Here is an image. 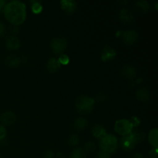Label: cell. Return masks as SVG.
<instances>
[{"instance_id":"obj_1","label":"cell","mask_w":158,"mask_h":158,"mask_svg":"<svg viewBox=\"0 0 158 158\" xmlns=\"http://www.w3.org/2000/svg\"><path fill=\"white\" fill-rule=\"evenodd\" d=\"M3 12L6 19L15 26L22 24L26 18V5L17 0L5 5Z\"/></svg>"},{"instance_id":"obj_2","label":"cell","mask_w":158,"mask_h":158,"mask_svg":"<svg viewBox=\"0 0 158 158\" xmlns=\"http://www.w3.org/2000/svg\"><path fill=\"white\" fill-rule=\"evenodd\" d=\"M145 134L140 130H133L128 135L122 137L120 140L121 148L126 151H131L134 149L135 146L139 143L143 141Z\"/></svg>"},{"instance_id":"obj_3","label":"cell","mask_w":158,"mask_h":158,"mask_svg":"<svg viewBox=\"0 0 158 158\" xmlns=\"http://www.w3.org/2000/svg\"><path fill=\"white\" fill-rule=\"evenodd\" d=\"M77 110L83 114H89L93 111L95 105V100L87 96H80L76 100Z\"/></svg>"},{"instance_id":"obj_4","label":"cell","mask_w":158,"mask_h":158,"mask_svg":"<svg viewBox=\"0 0 158 158\" xmlns=\"http://www.w3.org/2000/svg\"><path fill=\"white\" fill-rule=\"evenodd\" d=\"M100 146L102 151L110 154L115 152L117 150L118 141L117 137L113 134H106L104 137L100 139Z\"/></svg>"},{"instance_id":"obj_5","label":"cell","mask_w":158,"mask_h":158,"mask_svg":"<svg viewBox=\"0 0 158 158\" xmlns=\"http://www.w3.org/2000/svg\"><path fill=\"white\" fill-rule=\"evenodd\" d=\"M133 128L134 127H133L131 122L126 119H121V120H117L114 125V129H115L116 132L123 137L128 135L133 131Z\"/></svg>"},{"instance_id":"obj_6","label":"cell","mask_w":158,"mask_h":158,"mask_svg":"<svg viewBox=\"0 0 158 158\" xmlns=\"http://www.w3.org/2000/svg\"><path fill=\"white\" fill-rule=\"evenodd\" d=\"M67 46V40L64 37H56L52 40L50 47L52 52L56 54H62Z\"/></svg>"},{"instance_id":"obj_7","label":"cell","mask_w":158,"mask_h":158,"mask_svg":"<svg viewBox=\"0 0 158 158\" xmlns=\"http://www.w3.org/2000/svg\"><path fill=\"white\" fill-rule=\"evenodd\" d=\"M120 33L122 41L127 45L134 44L138 40V33L135 30L128 29V30L120 32Z\"/></svg>"},{"instance_id":"obj_8","label":"cell","mask_w":158,"mask_h":158,"mask_svg":"<svg viewBox=\"0 0 158 158\" xmlns=\"http://www.w3.org/2000/svg\"><path fill=\"white\" fill-rule=\"evenodd\" d=\"M120 73L123 78L127 79V80H133L135 78L136 75H137V70L134 66L130 64H125L122 66Z\"/></svg>"},{"instance_id":"obj_9","label":"cell","mask_w":158,"mask_h":158,"mask_svg":"<svg viewBox=\"0 0 158 158\" xmlns=\"http://www.w3.org/2000/svg\"><path fill=\"white\" fill-rule=\"evenodd\" d=\"M119 19L123 24L129 25L134 21V15L130 9H123L119 12Z\"/></svg>"},{"instance_id":"obj_10","label":"cell","mask_w":158,"mask_h":158,"mask_svg":"<svg viewBox=\"0 0 158 158\" xmlns=\"http://www.w3.org/2000/svg\"><path fill=\"white\" fill-rule=\"evenodd\" d=\"M116 55H117V52L114 48L110 46H105L101 51L100 58L103 62H106L115 58Z\"/></svg>"},{"instance_id":"obj_11","label":"cell","mask_w":158,"mask_h":158,"mask_svg":"<svg viewBox=\"0 0 158 158\" xmlns=\"http://www.w3.org/2000/svg\"><path fill=\"white\" fill-rule=\"evenodd\" d=\"M60 5L62 9L69 15L74 13L77 7V2L73 0H62L60 2Z\"/></svg>"},{"instance_id":"obj_12","label":"cell","mask_w":158,"mask_h":158,"mask_svg":"<svg viewBox=\"0 0 158 158\" xmlns=\"http://www.w3.org/2000/svg\"><path fill=\"white\" fill-rule=\"evenodd\" d=\"M16 120V116L11 111H6L3 113L0 117V121L2 123V126H10L12 125Z\"/></svg>"},{"instance_id":"obj_13","label":"cell","mask_w":158,"mask_h":158,"mask_svg":"<svg viewBox=\"0 0 158 158\" xmlns=\"http://www.w3.org/2000/svg\"><path fill=\"white\" fill-rule=\"evenodd\" d=\"M21 43L19 39L15 35H10L6 40V46L9 50H15L19 48Z\"/></svg>"},{"instance_id":"obj_14","label":"cell","mask_w":158,"mask_h":158,"mask_svg":"<svg viewBox=\"0 0 158 158\" xmlns=\"http://www.w3.org/2000/svg\"><path fill=\"white\" fill-rule=\"evenodd\" d=\"M151 5L146 0H141V1H138L134 4V9L136 12L137 13H146L149 11Z\"/></svg>"},{"instance_id":"obj_15","label":"cell","mask_w":158,"mask_h":158,"mask_svg":"<svg viewBox=\"0 0 158 158\" xmlns=\"http://www.w3.org/2000/svg\"><path fill=\"white\" fill-rule=\"evenodd\" d=\"M136 97L140 101H148L151 97V93L147 88H140L136 92Z\"/></svg>"},{"instance_id":"obj_16","label":"cell","mask_w":158,"mask_h":158,"mask_svg":"<svg viewBox=\"0 0 158 158\" xmlns=\"http://www.w3.org/2000/svg\"><path fill=\"white\" fill-rule=\"evenodd\" d=\"M21 63V60L19 57L15 55H9L6 59V64L10 68H16Z\"/></svg>"},{"instance_id":"obj_17","label":"cell","mask_w":158,"mask_h":158,"mask_svg":"<svg viewBox=\"0 0 158 158\" xmlns=\"http://www.w3.org/2000/svg\"><path fill=\"white\" fill-rule=\"evenodd\" d=\"M148 140L150 143L152 145L154 148L157 149L158 148V129L157 128H154L151 130L148 135Z\"/></svg>"},{"instance_id":"obj_18","label":"cell","mask_w":158,"mask_h":158,"mask_svg":"<svg viewBox=\"0 0 158 158\" xmlns=\"http://www.w3.org/2000/svg\"><path fill=\"white\" fill-rule=\"evenodd\" d=\"M48 71L49 73H56L59 69L60 68V63H59L58 60L54 57H52L47 62V65H46Z\"/></svg>"},{"instance_id":"obj_19","label":"cell","mask_w":158,"mask_h":158,"mask_svg":"<svg viewBox=\"0 0 158 158\" xmlns=\"http://www.w3.org/2000/svg\"><path fill=\"white\" fill-rule=\"evenodd\" d=\"M88 125V121L83 117H78L75 120L73 123V127L76 131H81L86 128Z\"/></svg>"},{"instance_id":"obj_20","label":"cell","mask_w":158,"mask_h":158,"mask_svg":"<svg viewBox=\"0 0 158 158\" xmlns=\"http://www.w3.org/2000/svg\"><path fill=\"white\" fill-rule=\"evenodd\" d=\"M92 134L96 138L101 139L102 137L106 135V131L103 126L100 124H96L92 128Z\"/></svg>"},{"instance_id":"obj_21","label":"cell","mask_w":158,"mask_h":158,"mask_svg":"<svg viewBox=\"0 0 158 158\" xmlns=\"http://www.w3.org/2000/svg\"><path fill=\"white\" fill-rule=\"evenodd\" d=\"M70 158H86V153L83 148H75L71 153Z\"/></svg>"},{"instance_id":"obj_22","label":"cell","mask_w":158,"mask_h":158,"mask_svg":"<svg viewBox=\"0 0 158 158\" xmlns=\"http://www.w3.org/2000/svg\"><path fill=\"white\" fill-rule=\"evenodd\" d=\"M32 11L35 14H39L43 11V6L39 1H32Z\"/></svg>"},{"instance_id":"obj_23","label":"cell","mask_w":158,"mask_h":158,"mask_svg":"<svg viewBox=\"0 0 158 158\" xmlns=\"http://www.w3.org/2000/svg\"><path fill=\"white\" fill-rule=\"evenodd\" d=\"M85 153H92L95 151L96 144L94 142H86L84 144V148H83Z\"/></svg>"},{"instance_id":"obj_24","label":"cell","mask_w":158,"mask_h":158,"mask_svg":"<svg viewBox=\"0 0 158 158\" xmlns=\"http://www.w3.org/2000/svg\"><path fill=\"white\" fill-rule=\"evenodd\" d=\"M68 143L70 146H76L80 143V137L77 134H72L68 139Z\"/></svg>"},{"instance_id":"obj_25","label":"cell","mask_w":158,"mask_h":158,"mask_svg":"<svg viewBox=\"0 0 158 158\" xmlns=\"http://www.w3.org/2000/svg\"><path fill=\"white\" fill-rule=\"evenodd\" d=\"M58 61L60 64L67 65L69 63V58L66 54H61L58 59Z\"/></svg>"},{"instance_id":"obj_26","label":"cell","mask_w":158,"mask_h":158,"mask_svg":"<svg viewBox=\"0 0 158 158\" xmlns=\"http://www.w3.org/2000/svg\"><path fill=\"white\" fill-rule=\"evenodd\" d=\"M96 158H111L110 154L108 153L104 152V151H100L96 156Z\"/></svg>"},{"instance_id":"obj_27","label":"cell","mask_w":158,"mask_h":158,"mask_svg":"<svg viewBox=\"0 0 158 158\" xmlns=\"http://www.w3.org/2000/svg\"><path fill=\"white\" fill-rule=\"evenodd\" d=\"M6 136V130L4 126L0 124V140H2Z\"/></svg>"},{"instance_id":"obj_28","label":"cell","mask_w":158,"mask_h":158,"mask_svg":"<svg viewBox=\"0 0 158 158\" xmlns=\"http://www.w3.org/2000/svg\"><path fill=\"white\" fill-rule=\"evenodd\" d=\"M150 158H157V149L156 148H152L149 152Z\"/></svg>"},{"instance_id":"obj_29","label":"cell","mask_w":158,"mask_h":158,"mask_svg":"<svg viewBox=\"0 0 158 158\" xmlns=\"http://www.w3.org/2000/svg\"><path fill=\"white\" fill-rule=\"evenodd\" d=\"M54 153L52 151H47L43 154V158H53Z\"/></svg>"},{"instance_id":"obj_30","label":"cell","mask_w":158,"mask_h":158,"mask_svg":"<svg viewBox=\"0 0 158 158\" xmlns=\"http://www.w3.org/2000/svg\"><path fill=\"white\" fill-rule=\"evenodd\" d=\"M130 121H131V123H132V124H133V127L137 126V125L140 124V120H139V119L137 118V117H132V120H130Z\"/></svg>"},{"instance_id":"obj_31","label":"cell","mask_w":158,"mask_h":158,"mask_svg":"<svg viewBox=\"0 0 158 158\" xmlns=\"http://www.w3.org/2000/svg\"><path fill=\"white\" fill-rule=\"evenodd\" d=\"M5 32H6V28H5L3 23L0 22V36L4 35Z\"/></svg>"},{"instance_id":"obj_32","label":"cell","mask_w":158,"mask_h":158,"mask_svg":"<svg viewBox=\"0 0 158 158\" xmlns=\"http://www.w3.org/2000/svg\"><path fill=\"white\" fill-rule=\"evenodd\" d=\"M100 96H101V97H100V96H99V94H98V95L96 97V99H97V100H98V101H103V100L105 99L104 94H102V93H100Z\"/></svg>"},{"instance_id":"obj_33","label":"cell","mask_w":158,"mask_h":158,"mask_svg":"<svg viewBox=\"0 0 158 158\" xmlns=\"http://www.w3.org/2000/svg\"><path fill=\"white\" fill-rule=\"evenodd\" d=\"M131 158H144L143 155L142 154H140V153H136L134 155H132Z\"/></svg>"},{"instance_id":"obj_34","label":"cell","mask_w":158,"mask_h":158,"mask_svg":"<svg viewBox=\"0 0 158 158\" xmlns=\"http://www.w3.org/2000/svg\"><path fill=\"white\" fill-rule=\"evenodd\" d=\"M5 5H6V2L4 0H0V10H1L2 8H4Z\"/></svg>"},{"instance_id":"obj_35","label":"cell","mask_w":158,"mask_h":158,"mask_svg":"<svg viewBox=\"0 0 158 158\" xmlns=\"http://www.w3.org/2000/svg\"><path fill=\"white\" fill-rule=\"evenodd\" d=\"M0 158H2V157H1V155H0Z\"/></svg>"}]
</instances>
